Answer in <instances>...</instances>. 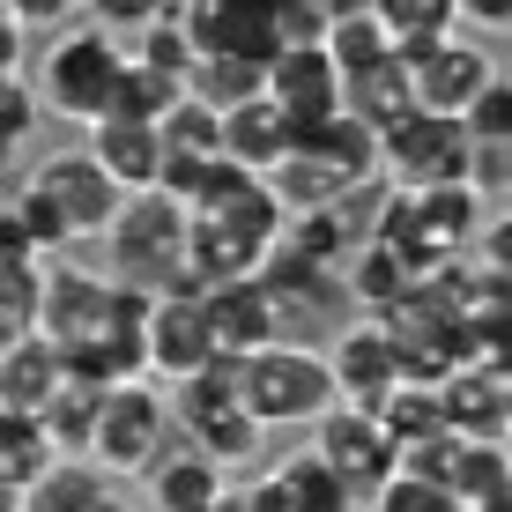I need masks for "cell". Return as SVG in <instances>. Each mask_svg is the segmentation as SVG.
Segmentation results:
<instances>
[{
    "label": "cell",
    "instance_id": "26",
    "mask_svg": "<svg viewBox=\"0 0 512 512\" xmlns=\"http://www.w3.org/2000/svg\"><path fill=\"white\" fill-rule=\"evenodd\" d=\"M320 52L334 60V75H364V67H379V60H394V38L379 30V15L372 8H349V15H334V23L320 30Z\"/></svg>",
    "mask_w": 512,
    "mask_h": 512
},
{
    "label": "cell",
    "instance_id": "6",
    "mask_svg": "<svg viewBox=\"0 0 512 512\" xmlns=\"http://www.w3.org/2000/svg\"><path fill=\"white\" fill-rule=\"evenodd\" d=\"M468 171V134L461 119L438 112H409L379 134V179L394 193H431V186H461Z\"/></svg>",
    "mask_w": 512,
    "mask_h": 512
},
{
    "label": "cell",
    "instance_id": "28",
    "mask_svg": "<svg viewBox=\"0 0 512 512\" xmlns=\"http://www.w3.org/2000/svg\"><path fill=\"white\" fill-rule=\"evenodd\" d=\"M446 490H453L468 512L505 505V498H512V453H505V446H468V438H461V461H453Z\"/></svg>",
    "mask_w": 512,
    "mask_h": 512
},
{
    "label": "cell",
    "instance_id": "24",
    "mask_svg": "<svg viewBox=\"0 0 512 512\" xmlns=\"http://www.w3.org/2000/svg\"><path fill=\"white\" fill-rule=\"evenodd\" d=\"M334 282H342V297H349V305H364V312H386V305H394V297L409 290L416 275L401 268V260L386 253V245H372V238H364L357 253H349L342 268H334Z\"/></svg>",
    "mask_w": 512,
    "mask_h": 512
},
{
    "label": "cell",
    "instance_id": "30",
    "mask_svg": "<svg viewBox=\"0 0 512 512\" xmlns=\"http://www.w3.org/2000/svg\"><path fill=\"white\" fill-rule=\"evenodd\" d=\"M186 82H171V75H156V67H141L127 60L119 67V82H112V104H104V119H134V127H156V119L171 112V97H179Z\"/></svg>",
    "mask_w": 512,
    "mask_h": 512
},
{
    "label": "cell",
    "instance_id": "9",
    "mask_svg": "<svg viewBox=\"0 0 512 512\" xmlns=\"http://www.w3.org/2000/svg\"><path fill=\"white\" fill-rule=\"evenodd\" d=\"M30 186L45 193L52 208H60V223H67V238L75 245H90V238H104V223L119 216V193L112 179L97 171V156L90 149H60V156H45L38 171H30Z\"/></svg>",
    "mask_w": 512,
    "mask_h": 512
},
{
    "label": "cell",
    "instance_id": "39",
    "mask_svg": "<svg viewBox=\"0 0 512 512\" xmlns=\"http://www.w3.org/2000/svg\"><path fill=\"white\" fill-rule=\"evenodd\" d=\"M461 134H468V149L475 141H512V90H505V75H490L483 90L461 104Z\"/></svg>",
    "mask_w": 512,
    "mask_h": 512
},
{
    "label": "cell",
    "instance_id": "7",
    "mask_svg": "<svg viewBox=\"0 0 512 512\" xmlns=\"http://www.w3.org/2000/svg\"><path fill=\"white\" fill-rule=\"evenodd\" d=\"M394 60H401V75H409L416 112H438V119H461V104L483 90L490 75H505L498 52L483 38H468V30H446V38L409 45V52H394Z\"/></svg>",
    "mask_w": 512,
    "mask_h": 512
},
{
    "label": "cell",
    "instance_id": "17",
    "mask_svg": "<svg viewBox=\"0 0 512 512\" xmlns=\"http://www.w3.org/2000/svg\"><path fill=\"white\" fill-rule=\"evenodd\" d=\"M90 156H97V171L119 193H149L156 171H164V141H156V127H134V119H90Z\"/></svg>",
    "mask_w": 512,
    "mask_h": 512
},
{
    "label": "cell",
    "instance_id": "33",
    "mask_svg": "<svg viewBox=\"0 0 512 512\" xmlns=\"http://www.w3.org/2000/svg\"><path fill=\"white\" fill-rule=\"evenodd\" d=\"M156 141H164L171 156H216V141H223V112H208L201 97H171V112L156 119Z\"/></svg>",
    "mask_w": 512,
    "mask_h": 512
},
{
    "label": "cell",
    "instance_id": "42",
    "mask_svg": "<svg viewBox=\"0 0 512 512\" xmlns=\"http://www.w3.org/2000/svg\"><path fill=\"white\" fill-rule=\"evenodd\" d=\"M75 8L82 0H0V15H8L15 30H67Z\"/></svg>",
    "mask_w": 512,
    "mask_h": 512
},
{
    "label": "cell",
    "instance_id": "46",
    "mask_svg": "<svg viewBox=\"0 0 512 512\" xmlns=\"http://www.w3.org/2000/svg\"><path fill=\"white\" fill-rule=\"evenodd\" d=\"M8 342H15V334H8V327H0V349H8Z\"/></svg>",
    "mask_w": 512,
    "mask_h": 512
},
{
    "label": "cell",
    "instance_id": "40",
    "mask_svg": "<svg viewBox=\"0 0 512 512\" xmlns=\"http://www.w3.org/2000/svg\"><path fill=\"white\" fill-rule=\"evenodd\" d=\"M82 8H90L97 30H112V38H134L141 23H156V15L179 8V0H82Z\"/></svg>",
    "mask_w": 512,
    "mask_h": 512
},
{
    "label": "cell",
    "instance_id": "31",
    "mask_svg": "<svg viewBox=\"0 0 512 512\" xmlns=\"http://www.w3.org/2000/svg\"><path fill=\"white\" fill-rule=\"evenodd\" d=\"M372 15H379L386 38H394V52L431 45V38H446V30H461L453 0H372Z\"/></svg>",
    "mask_w": 512,
    "mask_h": 512
},
{
    "label": "cell",
    "instance_id": "23",
    "mask_svg": "<svg viewBox=\"0 0 512 512\" xmlns=\"http://www.w3.org/2000/svg\"><path fill=\"white\" fill-rule=\"evenodd\" d=\"M342 112L364 119L372 134H386L394 119H409L416 97H409V75H401V60H379V67H364V75H349V82H342Z\"/></svg>",
    "mask_w": 512,
    "mask_h": 512
},
{
    "label": "cell",
    "instance_id": "34",
    "mask_svg": "<svg viewBox=\"0 0 512 512\" xmlns=\"http://www.w3.org/2000/svg\"><path fill=\"white\" fill-rule=\"evenodd\" d=\"M45 461H52V446H45L38 416L0 409V483H8V490H23L30 475H45Z\"/></svg>",
    "mask_w": 512,
    "mask_h": 512
},
{
    "label": "cell",
    "instance_id": "11",
    "mask_svg": "<svg viewBox=\"0 0 512 512\" xmlns=\"http://www.w3.org/2000/svg\"><path fill=\"white\" fill-rule=\"evenodd\" d=\"M141 357H149V379L156 386H179L193 379L208 357H216V342H208V312L193 290H164L149 305V327H141Z\"/></svg>",
    "mask_w": 512,
    "mask_h": 512
},
{
    "label": "cell",
    "instance_id": "14",
    "mask_svg": "<svg viewBox=\"0 0 512 512\" xmlns=\"http://www.w3.org/2000/svg\"><path fill=\"white\" fill-rule=\"evenodd\" d=\"M268 104L290 119V134H297V127H312V119L342 112V75H334V60L320 45H282L268 60Z\"/></svg>",
    "mask_w": 512,
    "mask_h": 512
},
{
    "label": "cell",
    "instance_id": "15",
    "mask_svg": "<svg viewBox=\"0 0 512 512\" xmlns=\"http://www.w3.org/2000/svg\"><path fill=\"white\" fill-rule=\"evenodd\" d=\"M201 312H208V342H216V357H253V349L282 342V312H275V297L260 290L253 275L201 290Z\"/></svg>",
    "mask_w": 512,
    "mask_h": 512
},
{
    "label": "cell",
    "instance_id": "4",
    "mask_svg": "<svg viewBox=\"0 0 512 512\" xmlns=\"http://www.w3.org/2000/svg\"><path fill=\"white\" fill-rule=\"evenodd\" d=\"M104 260H112V282H134V290L164 297L179 290V253H186V208L164 201V193H127L119 216L104 223Z\"/></svg>",
    "mask_w": 512,
    "mask_h": 512
},
{
    "label": "cell",
    "instance_id": "20",
    "mask_svg": "<svg viewBox=\"0 0 512 512\" xmlns=\"http://www.w3.org/2000/svg\"><path fill=\"white\" fill-rule=\"evenodd\" d=\"M60 349L45 342V334H15L8 349H0V409H23L38 416L52 394H60Z\"/></svg>",
    "mask_w": 512,
    "mask_h": 512
},
{
    "label": "cell",
    "instance_id": "21",
    "mask_svg": "<svg viewBox=\"0 0 512 512\" xmlns=\"http://www.w3.org/2000/svg\"><path fill=\"white\" fill-rule=\"evenodd\" d=\"M104 490H112V475L97 461H60V453H52L45 475H30V483L15 490V512H90Z\"/></svg>",
    "mask_w": 512,
    "mask_h": 512
},
{
    "label": "cell",
    "instance_id": "5",
    "mask_svg": "<svg viewBox=\"0 0 512 512\" xmlns=\"http://www.w3.org/2000/svg\"><path fill=\"white\" fill-rule=\"evenodd\" d=\"M171 401L156 379H119L97 394V431H90V453L82 461H97L104 475H141L156 461V453L171 446Z\"/></svg>",
    "mask_w": 512,
    "mask_h": 512
},
{
    "label": "cell",
    "instance_id": "25",
    "mask_svg": "<svg viewBox=\"0 0 512 512\" xmlns=\"http://www.w3.org/2000/svg\"><path fill=\"white\" fill-rule=\"evenodd\" d=\"M97 394H104V386H75V379H60V394H52L45 409H38V431H45V446L60 453V461H82V453H90Z\"/></svg>",
    "mask_w": 512,
    "mask_h": 512
},
{
    "label": "cell",
    "instance_id": "3",
    "mask_svg": "<svg viewBox=\"0 0 512 512\" xmlns=\"http://www.w3.org/2000/svg\"><path fill=\"white\" fill-rule=\"evenodd\" d=\"M238 401L260 431H290V423H320L334 409L327 357L305 342H268L253 357H238Z\"/></svg>",
    "mask_w": 512,
    "mask_h": 512
},
{
    "label": "cell",
    "instance_id": "38",
    "mask_svg": "<svg viewBox=\"0 0 512 512\" xmlns=\"http://www.w3.org/2000/svg\"><path fill=\"white\" fill-rule=\"evenodd\" d=\"M461 186H468L483 208H505V201H512V141H475Z\"/></svg>",
    "mask_w": 512,
    "mask_h": 512
},
{
    "label": "cell",
    "instance_id": "32",
    "mask_svg": "<svg viewBox=\"0 0 512 512\" xmlns=\"http://www.w3.org/2000/svg\"><path fill=\"white\" fill-rule=\"evenodd\" d=\"M127 60H141V67H156V75H171V82H186V67L201 60V52H193V38H186V23H179V8H164V15H156V23H141V30H134Z\"/></svg>",
    "mask_w": 512,
    "mask_h": 512
},
{
    "label": "cell",
    "instance_id": "35",
    "mask_svg": "<svg viewBox=\"0 0 512 512\" xmlns=\"http://www.w3.org/2000/svg\"><path fill=\"white\" fill-rule=\"evenodd\" d=\"M38 297H45V260H8L0 268V327L30 334L38 327Z\"/></svg>",
    "mask_w": 512,
    "mask_h": 512
},
{
    "label": "cell",
    "instance_id": "22",
    "mask_svg": "<svg viewBox=\"0 0 512 512\" xmlns=\"http://www.w3.org/2000/svg\"><path fill=\"white\" fill-rule=\"evenodd\" d=\"M186 97H201L208 112L253 104V97H268V67H260V60H238V52H201V60L186 67Z\"/></svg>",
    "mask_w": 512,
    "mask_h": 512
},
{
    "label": "cell",
    "instance_id": "18",
    "mask_svg": "<svg viewBox=\"0 0 512 512\" xmlns=\"http://www.w3.org/2000/svg\"><path fill=\"white\" fill-rule=\"evenodd\" d=\"M290 149L312 156V164H327V171H342L349 186L379 179V134L364 127V119H349V112H327V119H312V127H297Z\"/></svg>",
    "mask_w": 512,
    "mask_h": 512
},
{
    "label": "cell",
    "instance_id": "12",
    "mask_svg": "<svg viewBox=\"0 0 512 512\" xmlns=\"http://www.w3.org/2000/svg\"><path fill=\"white\" fill-rule=\"evenodd\" d=\"M104 297H112V275L104 268H75V260H45V297H38V327L52 349L90 342L104 327Z\"/></svg>",
    "mask_w": 512,
    "mask_h": 512
},
{
    "label": "cell",
    "instance_id": "2",
    "mask_svg": "<svg viewBox=\"0 0 512 512\" xmlns=\"http://www.w3.org/2000/svg\"><path fill=\"white\" fill-rule=\"evenodd\" d=\"M171 431L186 438L193 453H208L216 468H238V461H253L260 453V423L245 416V401H238V357H208L193 379L171 386Z\"/></svg>",
    "mask_w": 512,
    "mask_h": 512
},
{
    "label": "cell",
    "instance_id": "45",
    "mask_svg": "<svg viewBox=\"0 0 512 512\" xmlns=\"http://www.w3.org/2000/svg\"><path fill=\"white\" fill-rule=\"evenodd\" d=\"M90 512H134V505H127V498H119V490H104V498H97Z\"/></svg>",
    "mask_w": 512,
    "mask_h": 512
},
{
    "label": "cell",
    "instance_id": "8",
    "mask_svg": "<svg viewBox=\"0 0 512 512\" xmlns=\"http://www.w3.org/2000/svg\"><path fill=\"white\" fill-rule=\"evenodd\" d=\"M312 431H320V438H312V453H320V461L342 475V490H349L357 505L372 498V490H379L394 468H401V446L379 431V416H372V409H349V401H334V409L312 423Z\"/></svg>",
    "mask_w": 512,
    "mask_h": 512
},
{
    "label": "cell",
    "instance_id": "1",
    "mask_svg": "<svg viewBox=\"0 0 512 512\" xmlns=\"http://www.w3.org/2000/svg\"><path fill=\"white\" fill-rule=\"evenodd\" d=\"M119 67H127V45H119L112 30H97V23H67V30H52V38H45L30 97H38V112L90 127V119H104V104H112Z\"/></svg>",
    "mask_w": 512,
    "mask_h": 512
},
{
    "label": "cell",
    "instance_id": "29",
    "mask_svg": "<svg viewBox=\"0 0 512 512\" xmlns=\"http://www.w3.org/2000/svg\"><path fill=\"white\" fill-rule=\"evenodd\" d=\"M379 431L394 438V446H423V438H438L446 431V409H438V386H423V379H401L394 394L379 401Z\"/></svg>",
    "mask_w": 512,
    "mask_h": 512
},
{
    "label": "cell",
    "instance_id": "37",
    "mask_svg": "<svg viewBox=\"0 0 512 512\" xmlns=\"http://www.w3.org/2000/svg\"><path fill=\"white\" fill-rule=\"evenodd\" d=\"M8 208H15V223H23V238H30V253H38V260H60L67 245H75V238H67V223H60V208H52L38 186H15Z\"/></svg>",
    "mask_w": 512,
    "mask_h": 512
},
{
    "label": "cell",
    "instance_id": "10",
    "mask_svg": "<svg viewBox=\"0 0 512 512\" xmlns=\"http://www.w3.org/2000/svg\"><path fill=\"white\" fill-rule=\"evenodd\" d=\"M438 409H446V431L468 438V446H505V423H512V379L505 357H468L438 379Z\"/></svg>",
    "mask_w": 512,
    "mask_h": 512
},
{
    "label": "cell",
    "instance_id": "16",
    "mask_svg": "<svg viewBox=\"0 0 512 512\" xmlns=\"http://www.w3.org/2000/svg\"><path fill=\"white\" fill-rule=\"evenodd\" d=\"M141 483H149V512H208L223 490H231V475L208 461V453H193V446L171 438V446L141 468Z\"/></svg>",
    "mask_w": 512,
    "mask_h": 512
},
{
    "label": "cell",
    "instance_id": "43",
    "mask_svg": "<svg viewBox=\"0 0 512 512\" xmlns=\"http://www.w3.org/2000/svg\"><path fill=\"white\" fill-rule=\"evenodd\" d=\"M453 15H461V23H475V30H490V38H498V30L512 23V0H453Z\"/></svg>",
    "mask_w": 512,
    "mask_h": 512
},
{
    "label": "cell",
    "instance_id": "27",
    "mask_svg": "<svg viewBox=\"0 0 512 512\" xmlns=\"http://www.w3.org/2000/svg\"><path fill=\"white\" fill-rule=\"evenodd\" d=\"M268 193L282 201V216H320V208H334L349 193L342 171H327V164H312V156H282V164L268 171Z\"/></svg>",
    "mask_w": 512,
    "mask_h": 512
},
{
    "label": "cell",
    "instance_id": "41",
    "mask_svg": "<svg viewBox=\"0 0 512 512\" xmlns=\"http://www.w3.org/2000/svg\"><path fill=\"white\" fill-rule=\"evenodd\" d=\"M453 461H461V438L453 431H438V438H423V446H401V468L423 475V483H446Z\"/></svg>",
    "mask_w": 512,
    "mask_h": 512
},
{
    "label": "cell",
    "instance_id": "36",
    "mask_svg": "<svg viewBox=\"0 0 512 512\" xmlns=\"http://www.w3.org/2000/svg\"><path fill=\"white\" fill-rule=\"evenodd\" d=\"M364 505H372V512H468L446 483H423V475H409V468H394Z\"/></svg>",
    "mask_w": 512,
    "mask_h": 512
},
{
    "label": "cell",
    "instance_id": "47",
    "mask_svg": "<svg viewBox=\"0 0 512 512\" xmlns=\"http://www.w3.org/2000/svg\"><path fill=\"white\" fill-rule=\"evenodd\" d=\"M483 512H505V505H483Z\"/></svg>",
    "mask_w": 512,
    "mask_h": 512
},
{
    "label": "cell",
    "instance_id": "19",
    "mask_svg": "<svg viewBox=\"0 0 512 512\" xmlns=\"http://www.w3.org/2000/svg\"><path fill=\"white\" fill-rule=\"evenodd\" d=\"M216 156H231L238 171L268 179V171L282 164V156H290V119H282L268 97H253V104H231V112H223V141H216Z\"/></svg>",
    "mask_w": 512,
    "mask_h": 512
},
{
    "label": "cell",
    "instance_id": "13",
    "mask_svg": "<svg viewBox=\"0 0 512 512\" xmlns=\"http://www.w3.org/2000/svg\"><path fill=\"white\" fill-rule=\"evenodd\" d=\"M320 357H327L334 401H349V409H379V401L401 386V357H394V342L379 334V320L342 327V334H334V349H320Z\"/></svg>",
    "mask_w": 512,
    "mask_h": 512
},
{
    "label": "cell",
    "instance_id": "44",
    "mask_svg": "<svg viewBox=\"0 0 512 512\" xmlns=\"http://www.w3.org/2000/svg\"><path fill=\"white\" fill-rule=\"evenodd\" d=\"M8 260H38V253H30V238H23V223H15V208L0 201V268H8Z\"/></svg>",
    "mask_w": 512,
    "mask_h": 512
}]
</instances>
